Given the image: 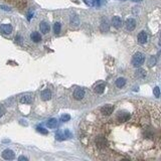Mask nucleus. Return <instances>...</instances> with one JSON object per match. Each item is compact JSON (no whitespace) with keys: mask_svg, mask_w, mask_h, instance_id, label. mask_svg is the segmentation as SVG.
I'll return each mask as SVG.
<instances>
[{"mask_svg":"<svg viewBox=\"0 0 161 161\" xmlns=\"http://www.w3.org/2000/svg\"><path fill=\"white\" fill-rule=\"evenodd\" d=\"M131 117V114L127 111H119L118 113H116V116H115V121L117 122H121V123H124L126 121H128Z\"/></svg>","mask_w":161,"mask_h":161,"instance_id":"nucleus-1","label":"nucleus"},{"mask_svg":"<svg viewBox=\"0 0 161 161\" xmlns=\"http://www.w3.org/2000/svg\"><path fill=\"white\" fill-rule=\"evenodd\" d=\"M145 61V55L141 52H137L134 54L132 58V63L134 66H141Z\"/></svg>","mask_w":161,"mask_h":161,"instance_id":"nucleus-2","label":"nucleus"},{"mask_svg":"<svg viewBox=\"0 0 161 161\" xmlns=\"http://www.w3.org/2000/svg\"><path fill=\"white\" fill-rule=\"evenodd\" d=\"M114 110H115V107L113 105H105L100 109V113L103 116L108 117V116H111L114 113Z\"/></svg>","mask_w":161,"mask_h":161,"instance_id":"nucleus-3","label":"nucleus"},{"mask_svg":"<svg viewBox=\"0 0 161 161\" xmlns=\"http://www.w3.org/2000/svg\"><path fill=\"white\" fill-rule=\"evenodd\" d=\"M14 156H15L14 152H13L12 150H10V149H6V150H4V151L2 152V158H3V159L11 160V159L14 158Z\"/></svg>","mask_w":161,"mask_h":161,"instance_id":"nucleus-4","label":"nucleus"},{"mask_svg":"<svg viewBox=\"0 0 161 161\" xmlns=\"http://www.w3.org/2000/svg\"><path fill=\"white\" fill-rule=\"evenodd\" d=\"M85 97V91L83 89H76L73 92V98L75 100H82Z\"/></svg>","mask_w":161,"mask_h":161,"instance_id":"nucleus-5","label":"nucleus"},{"mask_svg":"<svg viewBox=\"0 0 161 161\" xmlns=\"http://www.w3.org/2000/svg\"><path fill=\"white\" fill-rule=\"evenodd\" d=\"M0 32L4 34H9L12 32V26L10 24H2L0 25Z\"/></svg>","mask_w":161,"mask_h":161,"instance_id":"nucleus-6","label":"nucleus"},{"mask_svg":"<svg viewBox=\"0 0 161 161\" xmlns=\"http://www.w3.org/2000/svg\"><path fill=\"white\" fill-rule=\"evenodd\" d=\"M135 27H136V21H135V19L129 18V19L126 20V28H127L128 30L131 31V30H133Z\"/></svg>","mask_w":161,"mask_h":161,"instance_id":"nucleus-7","label":"nucleus"},{"mask_svg":"<svg viewBox=\"0 0 161 161\" xmlns=\"http://www.w3.org/2000/svg\"><path fill=\"white\" fill-rule=\"evenodd\" d=\"M148 39V35L145 31H141L139 34H138V41L140 43H145Z\"/></svg>","mask_w":161,"mask_h":161,"instance_id":"nucleus-8","label":"nucleus"},{"mask_svg":"<svg viewBox=\"0 0 161 161\" xmlns=\"http://www.w3.org/2000/svg\"><path fill=\"white\" fill-rule=\"evenodd\" d=\"M20 103L21 104H30V103H32V97L30 95H24L20 98Z\"/></svg>","mask_w":161,"mask_h":161,"instance_id":"nucleus-9","label":"nucleus"},{"mask_svg":"<svg viewBox=\"0 0 161 161\" xmlns=\"http://www.w3.org/2000/svg\"><path fill=\"white\" fill-rule=\"evenodd\" d=\"M39 28H40V31H41L42 33H47V32H49V29H50L49 25H48L46 22H44V21L40 23Z\"/></svg>","mask_w":161,"mask_h":161,"instance_id":"nucleus-10","label":"nucleus"},{"mask_svg":"<svg viewBox=\"0 0 161 161\" xmlns=\"http://www.w3.org/2000/svg\"><path fill=\"white\" fill-rule=\"evenodd\" d=\"M112 24H113L115 27H117V28L121 27V25H122V20H121V18H120L119 16L113 17V19H112Z\"/></svg>","mask_w":161,"mask_h":161,"instance_id":"nucleus-11","label":"nucleus"},{"mask_svg":"<svg viewBox=\"0 0 161 161\" xmlns=\"http://www.w3.org/2000/svg\"><path fill=\"white\" fill-rule=\"evenodd\" d=\"M51 98V93L49 90H44L42 93H41V99L43 101H48L49 99Z\"/></svg>","mask_w":161,"mask_h":161,"instance_id":"nucleus-12","label":"nucleus"},{"mask_svg":"<svg viewBox=\"0 0 161 161\" xmlns=\"http://www.w3.org/2000/svg\"><path fill=\"white\" fill-rule=\"evenodd\" d=\"M30 37H31V40H33L34 42H39V41L41 40V35H40L38 32H36V31L32 32L31 35H30Z\"/></svg>","mask_w":161,"mask_h":161,"instance_id":"nucleus-13","label":"nucleus"},{"mask_svg":"<svg viewBox=\"0 0 161 161\" xmlns=\"http://www.w3.org/2000/svg\"><path fill=\"white\" fill-rule=\"evenodd\" d=\"M105 88H106L105 84H99V85H97L95 87V92L97 94H103L104 91H105Z\"/></svg>","mask_w":161,"mask_h":161,"instance_id":"nucleus-14","label":"nucleus"},{"mask_svg":"<svg viewBox=\"0 0 161 161\" xmlns=\"http://www.w3.org/2000/svg\"><path fill=\"white\" fill-rule=\"evenodd\" d=\"M46 125H47V127H48V128H50V129L55 128V127L57 126V120H56V119H54V118L49 119V120L47 121Z\"/></svg>","mask_w":161,"mask_h":161,"instance_id":"nucleus-15","label":"nucleus"},{"mask_svg":"<svg viewBox=\"0 0 161 161\" xmlns=\"http://www.w3.org/2000/svg\"><path fill=\"white\" fill-rule=\"evenodd\" d=\"M125 84H126V80H125V78H123V77H119V78L116 80V86H117L118 88H123V87L125 86Z\"/></svg>","mask_w":161,"mask_h":161,"instance_id":"nucleus-16","label":"nucleus"},{"mask_svg":"<svg viewBox=\"0 0 161 161\" xmlns=\"http://www.w3.org/2000/svg\"><path fill=\"white\" fill-rule=\"evenodd\" d=\"M70 24L73 25V26H77L79 24V20H78V17L76 15H72L70 17Z\"/></svg>","mask_w":161,"mask_h":161,"instance_id":"nucleus-17","label":"nucleus"},{"mask_svg":"<svg viewBox=\"0 0 161 161\" xmlns=\"http://www.w3.org/2000/svg\"><path fill=\"white\" fill-rule=\"evenodd\" d=\"M101 30H102L103 32H106V31L109 30V25H108L107 21L104 20V21L102 22V24H101Z\"/></svg>","mask_w":161,"mask_h":161,"instance_id":"nucleus-18","label":"nucleus"},{"mask_svg":"<svg viewBox=\"0 0 161 161\" xmlns=\"http://www.w3.org/2000/svg\"><path fill=\"white\" fill-rule=\"evenodd\" d=\"M60 23H58V22H55L54 23V25H53V31H54V33H56V34H58L59 32H60Z\"/></svg>","mask_w":161,"mask_h":161,"instance_id":"nucleus-19","label":"nucleus"},{"mask_svg":"<svg viewBox=\"0 0 161 161\" xmlns=\"http://www.w3.org/2000/svg\"><path fill=\"white\" fill-rule=\"evenodd\" d=\"M153 94H154V96L156 98H159L160 97V89L158 87H155L154 90H153Z\"/></svg>","mask_w":161,"mask_h":161,"instance_id":"nucleus-20","label":"nucleus"},{"mask_svg":"<svg viewBox=\"0 0 161 161\" xmlns=\"http://www.w3.org/2000/svg\"><path fill=\"white\" fill-rule=\"evenodd\" d=\"M69 119H70V116L67 114H64L60 117V121H62V122H67V121H69Z\"/></svg>","mask_w":161,"mask_h":161,"instance_id":"nucleus-21","label":"nucleus"},{"mask_svg":"<svg viewBox=\"0 0 161 161\" xmlns=\"http://www.w3.org/2000/svg\"><path fill=\"white\" fill-rule=\"evenodd\" d=\"M37 131L39 132V133H41V134H43V135H46L48 132H47V130H45L43 127H37Z\"/></svg>","mask_w":161,"mask_h":161,"instance_id":"nucleus-22","label":"nucleus"},{"mask_svg":"<svg viewBox=\"0 0 161 161\" xmlns=\"http://www.w3.org/2000/svg\"><path fill=\"white\" fill-rule=\"evenodd\" d=\"M84 2L88 6H94V0H84Z\"/></svg>","mask_w":161,"mask_h":161,"instance_id":"nucleus-23","label":"nucleus"},{"mask_svg":"<svg viewBox=\"0 0 161 161\" xmlns=\"http://www.w3.org/2000/svg\"><path fill=\"white\" fill-rule=\"evenodd\" d=\"M56 140H58V141H62V140H64V136H63V135H61L60 133H57V134H56Z\"/></svg>","mask_w":161,"mask_h":161,"instance_id":"nucleus-24","label":"nucleus"},{"mask_svg":"<svg viewBox=\"0 0 161 161\" xmlns=\"http://www.w3.org/2000/svg\"><path fill=\"white\" fill-rule=\"evenodd\" d=\"M0 9H3V10H6V11H10L11 10L8 6H5V5H0Z\"/></svg>","mask_w":161,"mask_h":161,"instance_id":"nucleus-25","label":"nucleus"},{"mask_svg":"<svg viewBox=\"0 0 161 161\" xmlns=\"http://www.w3.org/2000/svg\"><path fill=\"white\" fill-rule=\"evenodd\" d=\"M137 72H138V75H142V76L145 75V70H143V69H139Z\"/></svg>","mask_w":161,"mask_h":161,"instance_id":"nucleus-26","label":"nucleus"},{"mask_svg":"<svg viewBox=\"0 0 161 161\" xmlns=\"http://www.w3.org/2000/svg\"><path fill=\"white\" fill-rule=\"evenodd\" d=\"M94 5L100 6L101 5V0H94Z\"/></svg>","mask_w":161,"mask_h":161,"instance_id":"nucleus-27","label":"nucleus"},{"mask_svg":"<svg viewBox=\"0 0 161 161\" xmlns=\"http://www.w3.org/2000/svg\"><path fill=\"white\" fill-rule=\"evenodd\" d=\"M4 113H5V109L2 106H0V116H2Z\"/></svg>","mask_w":161,"mask_h":161,"instance_id":"nucleus-28","label":"nucleus"},{"mask_svg":"<svg viewBox=\"0 0 161 161\" xmlns=\"http://www.w3.org/2000/svg\"><path fill=\"white\" fill-rule=\"evenodd\" d=\"M155 61H156V59H155L154 57H151V59H150V65H154Z\"/></svg>","mask_w":161,"mask_h":161,"instance_id":"nucleus-29","label":"nucleus"},{"mask_svg":"<svg viewBox=\"0 0 161 161\" xmlns=\"http://www.w3.org/2000/svg\"><path fill=\"white\" fill-rule=\"evenodd\" d=\"M16 41H17L18 43H21V42H22V38H21L20 36H16Z\"/></svg>","mask_w":161,"mask_h":161,"instance_id":"nucleus-30","label":"nucleus"},{"mask_svg":"<svg viewBox=\"0 0 161 161\" xmlns=\"http://www.w3.org/2000/svg\"><path fill=\"white\" fill-rule=\"evenodd\" d=\"M18 160H19V161H21V160H24V161H26V160H27V158H26V157H24V156H20V157L18 158Z\"/></svg>","mask_w":161,"mask_h":161,"instance_id":"nucleus-31","label":"nucleus"}]
</instances>
